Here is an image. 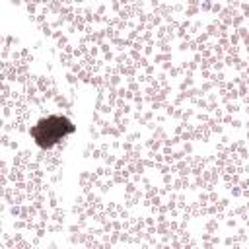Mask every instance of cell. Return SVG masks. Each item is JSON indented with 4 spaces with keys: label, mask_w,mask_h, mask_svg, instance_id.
<instances>
[{
    "label": "cell",
    "mask_w": 249,
    "mask_h": 249,
    "mask_svg": "<svg viewBox=\"0 0 249 249\" xmlns=\"http://www.w3.org/2000/svg\"><path fill=\"white\" fill-rule=\"evenodd\" d=\"M68 132H72V124L62 117H49L33 128V136L41 146H51Z\"/></svg>",
    "instance_id": "obj_1"
}]
</instances>
